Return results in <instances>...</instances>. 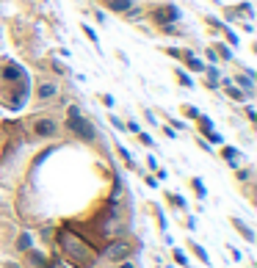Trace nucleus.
Here are the masks:
<instances>
[{"mask_svg": "<svg viewBox=\"0 0 257 268\" xmlns=\"http://www.w3.org/2000/svg\"><path fill=\"white\" fill-rule=\"evenodd\" d=\"M64 249H67V254L75 260V266H80V268H89L91 260H94L91 252H89V246H86L83 240L72 238V235H64Z\"/></svg>", "mask_w": 257, "mask_h": 268, "instance_id": "1", "label": "nucleus"}, {"mask_svg": "<svg viewBox=\"0 0 257 268\" xmlns=\"http://www.w3.org/2000/svg\"><path fill=\"white\" fill-rule=\"evenodd\" d=\"M31 260H34V266H39V268H44V266H47L42 254H31Z\"/></svg>", "mask_w": 257, "mask_h": 268, "instance_id": "11", "label": "nucleus"}, {"mask_svg": "<svg viewBox=\"0 0 257 268\" xmlns=\"http://www.w3.org/2000/svg\"><path fill=\"white\" fill-rule=\"evenodd\" d=\"M6 78H22L20 67H8V69H6Z\"/></svg>", "mask_w": 257, "mask_h": 268, "instance_id": "10", "label": "nucleus"}, {"mask_svg": "<svg viewBox=\"0 0 257 268\" xmlns=\"http://www.w3.org/2000/svg\"><path fill=\"white\" fill-rule=\"evenodd\" d=\"M119 268H133V266H130V263H122V266H119Z\"/></svg>", "mask_w": 257, "mask_h": 268, "instance_id": "13", "label": "nucleus"}, {"mask_svg": "<svg viewBox=\"0 0 257 268\" xmlns=\"http://www.w3.org/2000/svg\"><path fill=\"white\" fill-rule=\"evenodd\" d=\"M224 158H227V161L232 163V166H235V163H238V152H235V149H229V147L224 149Z\"/></svg>", "mask_w": 257, "mask_h": 268, "instance_id": "8", "label": "nucleus"}, {"mask_svg": "<svg viewBox=\"0 0 257 268\" xmlns=\"http://www.w3.org/2000/svg\"><path fill=\"white\" fill-rule=\"evenodd\" d=\"M36 94H39L42 100H47V97H53V94H56V86H53V83H44V86H39V92H36Z\"/></svg>", "mask_w": 257, "mask_h": 268, "instance_id": "6", "label": "nucleus"}, {"mask_svg": "<svg viewBox=\"0 0 257 268\" xmlns=\"http://www.w3.org/2000/svg\"><path fill=\"white\" fill-rule=\"evenodd\" d=\"M17 246H20V249H31V235H20Z\"/></svg>", "mask_w": 257, "mask_h": 268, "instance_id": "9", "label": "nucleus"}, {"mask_svg": "<svg viewBox=\"0 0 257 268\" xmlns=\"http://www.w3.org/2000/svg\"><path fill=\"white\" fill-rule=\"evenodd\" d=\"M34 133L36 135H53V133H56V125L47 122V119H42V122H36V125H34Z\"/></svg>", "mask_w": 257, "mask_h": 268, "instance_id": "4", "label": "nucleus"}, {"mask_svg": "<svg viewBox=\"0 0 257 268\" xmlns=\"http://www.w3.org/2000/svg\"><path fill=\"white\" fill-rule=\"evenodd\" d=\"M227 94H229V97H232V100H243V94H241V92H238L235 86H232V89H229V92H227Z\"/></svg>", "mask_w": 257, "mask_h": 268, "instance_id": "12", "label": "nucleus"}, {"mask_svg": "<svg viewBox=\"0 0 257 268\" xmlns=\"http://www.w3.org/2000/svg\"><path fill=\"white\" fill-rule=\"evenodd\" d=\"M127 254H130V243L127 240H113L111 246L103 252V257L105 260H125Z\"/></svg>", "mask_w": 257, "mask_h": 268, "instance_id": "3", "label": "nucleus"}, {"mask_svg": "<svg viewBox=\"0 0 257 268\" xmlns=\"http://www.w3.org/2000/svg\"><path fill=\"white\" fill-rule=\"evenodd\" d=\"M155 20L163 22V20H177V8H163V11H158L155 14Z\"/></svg>", "mask_w": 257, "mask_h": 268, "instance_id": "5", "label": "nucleus"}, {"mask_svg": "<svg viewBox=\"0 0 257 268\" xmlns=\"http://www.w3.org/2000/svg\"><path fill=\"white\" fill-rule=\"evenodd\" d=\"M133 0H111V8L113 11H125V8H130Z\"/></svg>", "mask_w": 257, "mask_h": 268, "instance_id": "7", "label": "nucleus"}, {"mask_svg": "<svg viewBox=\"0 0 257 268\" xmlns=\"http://www.w3.org/2000/svg\"><path fill=\"white\" fill-rule=\"evenodd\" d=\"M56 268H64V266H56Z\"/></svg>", "mask_w": 257, "mask_h": 268, "instance_id": "14", "label": "nucleus"}, {"mask_svg": "<svg viewBox=\"0 0 257 268\" xmlns=\"http://www.w3.org/2000/svg\"><path fill=\"white\" fill-rule=\"evenodd\" d=\"M67 125H70L72 133H80V135H83L86 141H91V138H94V127H91L89 122L83 119V116H80V111H77V108H72V111H70V119H67Z\"/></svg>", "mask_w": 257, "mask_h": 268, "instance_id": "2", "label": "nucleus"}]
</instances>
